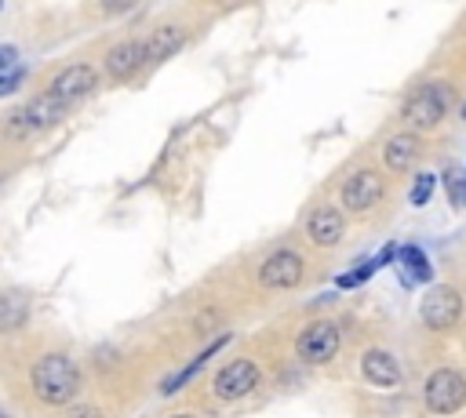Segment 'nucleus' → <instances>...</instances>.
<instances>
[{
	"label": "nucleus",
	"instance_id": "f257e3e1",
	"mask_svg": "<svg viewBox=\"0 0 466 418\" xmlns=\"http://www.w3.org/2000/svg\"><path fill=\"white\" fill-rule=\"evenodd\" d=\"M33 389H36V396H40L44 403L62 407V403H69V400L76 396V389H80V371H76V363H73L69 356L51 353V356L36 360V367H33Z\"/></svg>",
	"mask_w": 466,
	"mask_h": 418
},
{
	"label": "nucleus",
	"instance_id": "f03ea898",
	"mask_svg": "<svg viewBox=\"0 0 466 418\" xmlns=\"http://www.w3.org/2000/svg\"><path fill=\"white\" fill-rule=\"evenodd\" d=\"M66 109H69V102L58 98V95L47 87V91L36 95L25 109H18V113L4 124V131H7V138H29V134H36V131L55 127V124L66 116Z\"/></svg>",
	"mask_w": 466,
	"mask_h": 418
},
{
	"label": "nucleus",
	"instance_id": "7ed1b4c3",
	"mask_svg": "<svg viewBox=\"0 0 466 418\" xmlns=\"http://www.w3.org/2000/svg\"><path fill=\"white\" fill-rule=\"evenodd\" d=\"M448 109H451V87H448L444 80H430V84H422V87L404 102L400 113H404V120H408L415 131H426V127L441 124Z\"/></svg>",
	"mask_w": 466,
	"mask_h": 418
},
{
	"label": "nucleus",
	"instance_id": "20e7f679",
	"mask_svg": "<svg viewBox=\"0 0 466 418\" xmlns=\"http://www.w3.org/2000/svg\"><path fill=\"white\" fill-rule=\"evenodd\" d=\"M426 407L433 414H455L462 403H466V378L451 367H437L430 378H426Z\"/></svg>",
	"mask_w": 466,
	"mask_h": 418
},
{
	"label": "nucleus",
	"instance_id": "39448f33",
	"mask_svg": "<svg viewBox=\"0 0 466 418\" xmlns=\"http://www.w3.org/2000/svg\"><path fill=\"white\" fill-rule=\"evenodd\" d=\"M459 313H462V298H459V291H451V287H430L426 298H422V305H419V316H422V323H426L430 331H448V327H455V323H459Z\"/></svg>",
	"mask_w": 466,
	"mask_h": 418
},
{
	"label": "nucleus",
	"instance_id": "423d86ee",
	"mask_svg": "<svg viewBox=\"0 0 466 418\" xmlns=\"http://www.w3.org/2000/svg\"><path fill=\"white\" fill-rule=\"evenodd\" d=\"M382 193H386V185H382L379 171L360 167V171H353V174L342 182L339 200H342L346 211H371V207L382 200Z\"/></svg>",
	"mask_w": 466,
	"mask_h": 418
},
{
	"label": "nucleus",
	"instance_id": "0eeeda50",
	"mask_svg": "<svg viewBox=\"0 0 466 418\" xmlns=\"http://www.w3.org/2000/svg\"><path fill=\"white\" fill-rule=\"evenodd\" d=\"M335 349H339V327H335L331 320H313V323L295 338V353H299V360H306V363H324V360L335 356Z\"/></svg>",
	"mask_w": 466,
	"mask_h": 418
},
{
	"label": "nucleus",
	"instance_id": "6e6552de",
	"mask_svg": "<svg viewBox=\"0 0 466 418\" xmlns=\"http://www.w3.org/2000/svg\"><path fill=\"white\" fill-rule=\"evenodd\" d=\"M258 385V363L255 360H233L215 374V396L218 400H240Z\"/></svg>",
	"mask_w": 466,
	"mask_h": 418
},
{
	"label": "nucleus",
	"instance_id": "1a4fd4ad",
	"mask_svg": "<svg viewBox=\"0 0 466 418\" xmlns=\"http://www.w3.org/2000/svg\"><path fill=\"white\" fill-rule=\"evenodd\" d=\"M299 280H302V258L288 247L273 251L258 269V284H266V287H295Z\"/></svg>",
	"mask_w": 466,
	"mask_h": 418
},
{
	"label": "nucleus",
	"instance_id": "9d476101",
	"mask_svg": "<svg viewBox=\"0 0 466 418\" xmlns=\"http://www.w3.org/2000/svg\"><path fill=\"white\" fill-rule=\"evenodd\" d=\"M91 87H95V69H91V65H84V62H80V65H66V69L51 80V91H55L58 98H66L69 105H73V102H80Z\"/></svg>",
	"mask_w": 466,
	"mask_h": 418
},
{
	"label": "nucleus",
	"instance_id": "9b49d317",
	"mask_svg": "<svg viewBox=\"0 0 466 418\" xmlns=\"http://www.w3.org/2000/svg\"><path fill=\"white\" fill-rule=\"evenodd\" d=\"M306 233H309V240H313V244L331 247V244H339V240H342L346 222H342V214H339L335 207H317V211L309 214V222H306Z\"/></svg>",
	"mask_w": 466,
	"mask_h": 418
},
{
	"label": "nucleus",
	"instance_id": "f8f14e48",
	"mask_svg": "<svg viewBox=\"0 0 466 418\" xmlns=\"http://www.w3.org/2000/svg\"><path fill=\"white\" fill-rule=\"evenodd\" d=\"M360 371H364V378H368L371 385H379V389L400 385V367H397V360H393L390 353H382V349H368L364 360H360Z\"/></svg>",
	"mask_w": 466,
	"mask_h": 418
},
{
	"label": "nucleus",
	"instance_id": "ddd939ff",
	"mask_svg": "<svg viewBox=\"0 0 466 418\" xmlns=\"http://www.w3.org/2000/svg\"><path fill=\"white\" fill-rule=\"evenodd\" d=\"M178 44H182V29H175V25H160V29H153L149 40L142 44V65H157V62H164L167 55L178 51Z\"/></svg>",
	"mask_w": 466,
	"mask_h": 418
},
{
	"label": "nucleus",
	"instance_id": "4468645a",
	"mask_svg": "<svg viewBox=\"0 0 466 418\" xmlns=\"http://www.w3.org/2000/svg\"><path fill=\"white\" fill-rule=\"evenodd\" d=\"M415 156H419V138H415L411 131H400V134H393V138L382 145V164H386L390 171H408V167L415 164Z\"/></svg>",
	"mask_w": 466,
	"mask_h": 418
},
{
	"label": "nucleus",
	"instance_id": "2eb2a0df",
	"mask_svg": "<svg viewBox=\"0 0 466 418\" xmlns=\"http://www.w3.org/2000/svg\"><path fill=\"white\" fill-rule=\"evenodd\" d=\"M135 69H142V44H120V47H113L106 55V73L113 80H124Z\"/></svg>",
	"mask_w": 466,
	"mask_h": 418
},
{
	"label": "nucleus",
	"instance_id": "dca6fc26",
	"mask_svg": "<svg viewBox=\"0 0 466 418\" xmlns=\"http://www.w3.org/2000/svg\"><path fill=\"white\" fill-rule=\"evenodd\" d=\"M29 320V294L25 291H4L0 294V331H15Z\"/></svg>",
	"mask_w": 466,
	"mask_h": 418
},
{
	"label": "nucleus",
	"instance_id": "f3484780",
	"mask_svg": "<svg viewBox=\"0 0 466 418\" xmlns=\"http://www.w3.org/2000/svg\"><path fill=\"white\" fill-rule=\"evenodd\" d=\"M397 262H400V276H404L408 287L411 284H426L433 276L430 273V262H426V254L419 247H397Z\"/></svg>",
	"mask_w": 466,
	"mask_h": 418
},
{
	"label": "nucleus",
	"instance_id": "a211bd4d",
	"mask_svg": "<svg viewBox=\"0 0 466 418\" xmlns=\"http://www.w3.org/2000/svg\"><path fill=\"white\" fill-rule=\"evenodd\" d=\"M222 345H226V338H215V342H211V345H208V349H204V353H200V356H197V360H193V363H189L186 371H178L175 378H167V382H164L160 389H164V393H175V389H182V385H186V382H189V378H193V374H197V371L204 367V360H208L211 353H218Z\"/></svg>",
	"mask_w": 466,
	"mask_h": 418
},
{
	"label": "nucleus",
	"instance_id": "6ab92c4d",
	"mask_svg": "<svg viewBox=\"0 0 466 418\" xmlns=\"http://www.w3.org/2000/svg\"><path fill=\"white\" fill-rule=\"evenodd\" d=\"M375 269H379V262L371 258V262H364V265H357V269H350V273H342V276H339L335 284H339V287H357V284H364V280H368V276H371Z\"/></svg>",
	"mask_w": 466,
	"mask_h": 418
},
{
	"label": "nucleus",
	"instance_id": "aec40b11",
	"mask_svg": "<svg viewBox=\"0 0 466 418\" xmlns=\"http://www.w3.org/2000/svg\"><path fill=\"white\" fill-rule=\"evenodd\" d=\"M433 185H437V178H433V174H419V178H415V185H411V204H415V207L430 204Z\"/></svg>",
	"mask_w": 466,
	"mask_h": 418
},
{
	"label": "nucleus",
	"instance_id": "412c9836",
	"mask_svg": "<svg viewBox=\"0 0 466 418\" xmlns=\"http://www.w3.org/2000/svg\"><path fill=\"white\" fill-rule=\"evenodd\" d=\"M98 4H102V11H109V15H120V11L135 7L138 0H98Z\"/></svg>",
	"mask_w": 466,
	"mask_h": 418
},
{
	"label": "nucleus",
	"instance_id": "4be33fe9",
	"mask_svg": "<svg viewBox=\"0 0 466 418\" xmlns=\"http://www.w3.org/2000/svg\"><path fill=\"white\" fill-rule=\"evenodd\" d=\"M15 58H18V51H15V47H0V73H7V69L15 65Z\"/></svg>",
	"mask_w": 466,
	"mask_h": 418
},
{
	"label": "nucleus",
	"instance_id": "5701e85b",
	"mask_svg": "<svg viewBox=\"0 0 466 418\" xmlns=\"http://www.w3.org/2000/svg\"><path fill=\"white\" fill-rule=\"evenodd\" d=\"M69 418H98V411H95V407H80V411H73Z\"/></svg>",
	"mask_w": 466,
	"mask_h": 418
},
{
	"label": "nucleus",
	"instance_id": "b1692460",
	"mask_svg": "<svg viewBox=\"0 0 466 418\" xmlns=\"http://www.w3.org/2000/svg\"><path fill=\"white\" fill-rule=\"evenodd\" d=\"M171 418H193V414H171Z\"/></svg>",
	"mask_w": 466,
	"mask_h": 418
},
{
	"label": "nucleus",
	"instance_id": "393cba45",
	"mask_svg": "<svg viewBox=\"0 0 466 418\" xmlns=\"http://www.w3.org/2000/svg\"><path fill=\"white\" fill-rule=\"evenodd\" d=\"M0 418H7V414H4V411H0Z\"/></svg>",
	"mask_w": 466,
	"mask_h": 418
},
{
	"label": "nucleus",
	"instance_id": "a878e982",
	"mask_svg": "<svg viewBox=\"0 0 466 418\" xmlns=\"http://www.w3.org/2000/svg\"><path fill=\"white\" fill-rule=\"evenodd\" d=\"M0 7H4V0H0Z\"/></svg>",
	"mask_w": 466,
	"mask_h": 418
}]
</instances>
